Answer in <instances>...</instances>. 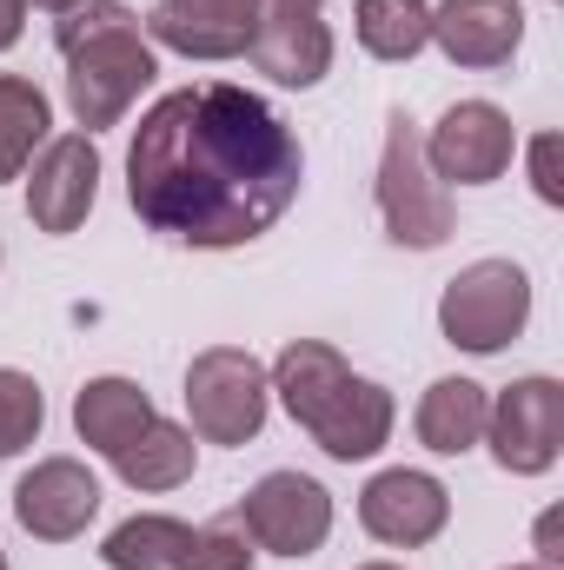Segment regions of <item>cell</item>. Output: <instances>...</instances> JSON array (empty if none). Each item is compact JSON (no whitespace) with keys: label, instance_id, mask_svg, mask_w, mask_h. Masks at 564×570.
<instances>
[{"label":"cell","instance_id":"6da1fadb","mask_svg":"<svg viewBox=\"0 0 564 570\" xmlns=\"http://www.w3.org/2000/svg\"><path fill=\"white\" fill-rule=\"evenodd\" d=\"M305 153L280 114L226 80L153 100L127 146V199L146 233L226 253L273 233L299 199Z\"/></svg>","mask_w":564,"mask_h":570},{"label":"cell","instance_id":"7a4b0ae2","mask_svg":"<svg viewBox=\"0 0 564 570\" xmlns=\"http://www.w3.org/2000/svg\"><path fill=\"white\" fill-rule=\"evenodd\" d=\"M266 379H273L280 405L292 412V425L312 431V444H319L325 458L359 464V458H379V451H386L392 419H399L392 392L372 385V379H359L332 345H319V338H292L280 358H273Z\"/></svg>","mask_w":564,"mask_h":570},{"label":"cell","instance_id":"3957f363","mask_svg":"<svg viewBox=\"0 0 564 570\" xmlns=\"http://www.w3.org/2000/svg\"><path fill=\"white\" fill-rule=\"evenodd\" d=\"M54 47L67 60V107L87 134L120 127L127 107L140 100L159 73L153 40H146L140 13L120 0H74L54 20Z\"/></svg>","mask_w":564,"mask_h":570},{"label":"cell","instance_id":"277c9868","mask_svg":"<svg viewBox=\"0 0 564 570\" xmlns=\"http://www.w3.org/2000/svg\"><path fill=\"white\" fill-rule=\"evenodd\" d=\"M266 405H273V379L253 352L240 345H206L193 365H186V419L193 438L206 444H253L266 425Z\"/></svg>","mask_w":564,"mask_h":570},{"label":"cell","instance_id":"5b68a950","mask_svg":"<svg viewBox=\"0 0 564 570\" xmlns=\"http://www.w3.org/2000/svg\"><path fill=\"white\" fill-rule=\"evenodd\" d=\"M525 318H532V279H525V266H512V259H478V266H465L458 279L445 285V298H438V332H445L458 352H471V358L505 352V345L525 332Z\"/></svg>","mask_w":564,"mask_h":570},{"label":"cell","instance_id":"8992f818","mask_svg":"<svg viewBox=\"0 0 564 570\" xmlns=\"http://www.w3.org/2000/svg\"><path fill=\"white\" fill-rule=\"evenodd\" d=\"M379 219H386V239L412 253H431L451 239V193L431 179L419 127L406 114H392L386 153H379Z\"/></svg>","mask_w":564,"mask_h":570},{"label":"cell","instance_id":"52a82bcc","mask_svg":"<svg viewBox=\"0 0 564 570\" xmlns=\"http://www.w3.org/2000/svg\"><path fill=\"white\" fill-rule=\"evenodd\" d=\"M253 538V551H273V558H312L325 538H332V491L305 471H266L240 511H233Z\"/></svg>","mask_w":564,"mask_h":570},{"label":"cell","instance_id":"ba28073f","mask_svg":"<svg viewBox=\"0 0 564 570\" xmlns=\"http://www.w3.org/2000/svg\"><path fill=\"white\" fill-rule=\"evenodd\" d=\"M425 166L438 186H492L505 179L512 153H518V134H512V114L492 107V100H458L438 114V127L425 134Z\"/></svg>","mask_w":564,"mask_h":570},{"label":"cell","instance_id":"9c48e42d","mask_svg":"<svg viewBox=\"0 0 564 570\" xmlns=\"http://www.w3.org/2000/svg\"><path fill=\"white\" fill-rule=\"evenodd\" d=\"M492 458L512 471V478H545L564 451V385L558 379H518L492 399Z\"/></svg>","mask_w":564,"mask_h":570},{"label":"cell","instance_id":"30bf717a","mask_svg":"<svg viewBox=\"0 0 564 570\" xmlns=\"http://www.w3.org/2000/svg\"><path fill=\"white\" fill-rule=\"evenodd\" d=\"M319 13H325V0H260L246 60L273 87H319L332 73V27Z\"/></svg>","mask_w":564,"mask_h":570},{"label":"cell","instance_id":"8fae6325","mask_svg":"<svg viewBox=\"0 0 564 570\" xmlns=\"http://www.w3.org/2000/svg\"><path fill=\"white\" fill-rule=\"evenodd\" d=\"M94 199H100V146H94V134H60V140L40 146L33 179H27V219L60 239V233L87 226Z\"/></svg>","mask_w":564,"mask_h":570},{"label":"cell","instance_id":"7c38bea8","mask_svg":"<svg viewBox=\"0 0 564 570\" xmlns=\"http://www.w3.org/2000/svg\"><path fill=\"white\" fill-rule=\"evenodd\" d=\"M94 511H100V478L80 458H40L13 484V518L40 544H74L94 524Z\"/></svg>","mask_w":564,"mask_h":570},{"label":"cell","instance_id":"4fadbf2b","mask_svg":"<svg viewBox=\"0 0 564 570\" xmlns=\"http://www.w3.org/2000/svg\"><path fill=\"white\" fill-rule=\"evenodd\" d=\"M359 524L392 544V551H419L431 544L445 524H451V491L431 478V471H379L366 491H359Z\"/></svg>","mask_w":564,"mask_h":570},{"label":"cell","instance_id":"5bb4252c","mask_svg":"<svg viewBox=\"0 0 564 570\" xmlns=\"http://www.w3.org/2000/svg\"><path fill=\"white\" fill-rule=\"evenodd\" d=\"M260 0H159L146 13V40L186 60H240L253 47Z\"/></svg>","mask_w":564,"mask_h":570},{"label":"cell","instance_id":"9a60e30c","mask_svg":"<svg viewBox=\"0 0 564 570\" xmlns=\"http://www.w3.org/2000/svg\"><path fill=\"white\" fill-rule=\"evenodd\" d=\"M431 40L451 67H505L525 40V7L518 0H438L431 7Z\"/></svg>","mask_w":564,"mask_h":570},{"label":"cell","instance_id":"2e32d148","mask_svg":"<svg viewBox=\"0 0 564 570\" xmlns=\"http://www.w3.org/2000/svg\"><path fill=\"white\" fill-rule=\"evenodd\" d=\"M153 399H146L134 379H87L80 399H74V431L80 444H94L100 458H120L146 425H153Z\"/></svg>","mask_w":564,"mask_h":570},{"label":"cell","instance_id":"e0dca14e","mask_svg":"<svg viewBox=\"0 0 564 570\" xmlns=\"http://www.w3.org/2000/svg\"><path fill=\"white\" fill-rule=\"evenodd\" d=\"M485 419H492V399H485V385H471V379H438V385H425L412 431H419L425 451H438V458H458V451H471V444L485 438Z\"/></svg>","mask_w":564,"mask_h":570},{"label":"cell","instance_id":"ac0fdd59","mask_svg":"<svg viewBox=\"0 0 564 570\" xmlns=\"http://www.w3.org/2000/svg\"><path fill=\"white\" fill-rule=\"evenodd\" d=\"M193 458H200V444H193V431L173 425V419H153V425L120 451V458H107L134 491H179L186 478H193Z\"/></svg>","mask_w":564,"mask_h":570},{"label":"cell","instance_id":"d6986e66","mask_svg":"<svg viewBox=\"0 0 564 570\" xmlns=\"http://www.w3.org/2000/svg\"><path fill=\"white\" fill-rule=\"evenodd\" d=\"M352 27L372 60H412L431 47V0H352Z\"/></svg>","mask_w":564,"mask_h":570},{"label":"cell","instance_id":"ffe728a7","mask_svg":"<svg viewBox=\"0 0 564 570\" xmlns=\"http://www.w3.org/2000/svg\"><path fill=\"white\" fill-rule=\"evenodd\" d=\"M47 127H54L47 94L20 73H0V186L27 173L33 146H47Z\"/></svg>","mask_w":564,"mask_h":570},{"label":"cell","instance_id":"44dd1931","mask_svg":"<svg viewBox=\"0 0 564 570\" xmlns=\"http://www.w3.org/2000/svg\"><path fill=\"white\" fill-rule=\"evenodd\" d=\"M186 538H193V524H179L166 511H140V518H127V524L107 531L100 564L107 570H173L179 551H186Z\"/></svg>","mask_w":564,"mask_h":570},{"label":"cell","instance_id":"7402d4cb","mask_svg":"<svg viewBox=\"0 0 564 570\" xmlns=\"http://www.w3.org/2000/svg\"><path fill=\"white\" fill-rule=\"evenodd\" d=\"M47 425V399L27 372H7L0 365V458H20Z\"/></svg>","mask_w":564,"mask_h":570},{"label":"cell","instance_id":"603a6c76","mask_svg":"<svg viewBox=\"0 0 564 570\" xmlns=\"http://www.w3.org/2000/svg\"><path fill=\"white\" fill-rule=\"evenodd\" d=\"M253 538H246V524L240 518H213V524H200L193 538H186V551H179V564L173 570H253Z\"/></svg>","mask_w":564,"mask_h":570},{"label":"cell","instance_id":"cb8c5ba5","mask_svg":"<svg viewBox=\"0 0 564 570\" xmlns=\"http://www.w3.org/2000/svg\"><path fill=\"white\" fill-rule=\"evenodd\" d=\"M532 186L545 206H564V179H558V134H538L532 140Z\"/></svg>","mask_w":564,"mask_h":570},{"label":"cell","instance_id":"d4e9b609","mask_svg":"<svg viewBox=\"0 0 564 570\" xmlns=\"http://www.w3.org/2000/svg\"><path fill=\"white\" fill-rule=\"evenodd\" d=\"M20 27H27V0H0V53L20 40Z\"/></svg>","mask_w":564,"mask_h":570},{"label":"cell","instance_id":"484cf974","mask_svg":"<svg viewBox=\"0 0 564 570\" xmlns=\"http://www.w3.org/2000/svg\"><path fill=\"white\" fill-rule=\"evenodd\" d=\"M538 558H545V570L564 558V551H558V511H545V518H538Z\"/></svg>","mask_w":564,"mask_h":570},{"label":"cell","instance_id":"4316f807","mask_svg":"<svg viewBox=\"0 0 564 570\" xmlns=\"http://www.w3.org/2000/svg\"><path fill=\"white\" fill-rule=\"evenodd\" d=\"M27 7H47V13H67L74 0H27Z\"/></svg>","mask_w":564,"mask_h":570},{"label":"cell","instance_id":"83f0119b","mask_svg":"<svg viewBox=\"0 0 564 570\" xmlns=\"http://www.w3.org/2000/svg\"><path fill=\"white\" fill-rule=\"evenodd\" d=\"M359 570H399V564H359Z\"/></svg>","mask_w":564,"mask_h":570},{"label":"cell","instance_id":"f1b7e54d","mask_svg":"<svg viewBox=\"0 0 564 570\" xmlns=\"http://www.w3.org/2000/svg\"><path fill=\"white\" fill-rule=\"evenodd\" d=\"M512 570H545V564H512Z\"/></svg>","mask_w":564,"mask_h":570},{"label":"cell","instance_id":"f546056e","mask_svg":"<svg viewBox=\"0 0 564 570\" xmlns=\"http://www.w3.org/2000/svg\"><path fill=\"white\" fill-rule=\"evenodd\" d=\"M0 570H7V551H0Z\"/></svg>","mask_w":564,"mask_h":570}]
</instances>
